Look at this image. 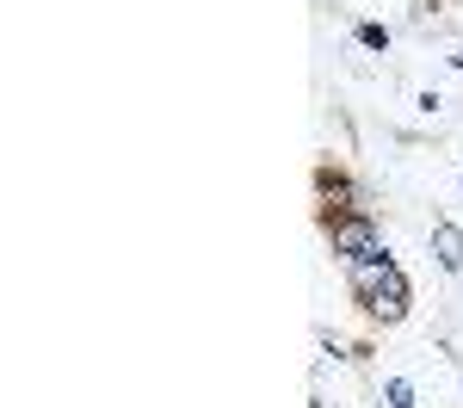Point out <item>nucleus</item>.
Listing matches in <instances>:
<instances>
[{"label": "nucleus", "mask_w": 463, "mask_h": 408, "mask_svg": "<svg viewBox=\"0 0 463 408\" xmlns=\"http://www.w3.org/2000/svg\"><path fill=\"white\" fill-rule=\"evenodd\" d=\"M346 285H353V297L377 322H402V316H408V279H402V266H395L390 254L353 260V266H346Z\"/></svg>", "instance_id": "f257e3e1"}, {"label": "nucleus", "mask_w": 463, "mask_h": 408, "mask_svg": "<svg viewBox=\"0 0 463 408\" xmlns=\"http://www.w3.org/2000/svg\"><path fill=\"white\" fill-rule=\"evenodd\" d=\"M327 242H334V254H340V266H353V260H377V254H390V248H383V235H377V223L364 217V211H334V217H327Z\"/></svg>", "instance_id": "f03ea898"}, {"label": "nucleus", "mask_w": 463, "mask_h": 408, "mask_svg": "<svg viewBox=\"0 0 463 408\" xmlns=\"http://www.w3.org/2000/svg\"><path fill=\"white\" fill-rule=\"evenodd\" d=\"M432 254L445 272H463V229L458 223H432Z\"/></svg>", "instance_id": "7ed1b4c3"}, {"label": "nucleus", "mask_w": 463, "mask_h": 408, "mask_svg": "<svg viewBox=\"0 0 463 408\" xmlns=\"http://www.w3.org/2000/svg\"><path fill=\"white\" fill-rule=\"evenodd\" d=\"M321 198H327L334 211H364V204H358V185L346 180V174H321Z\"/></svg>", "instance_id": "20e7f679"}, {"label": "nucleus", "mask_w": 463, "mask_h": 408, "mask_svg": "<svg viewBox=\"0 0 463 408\" xmlns=\"http://www.w3.org/2000/svg\"><path fill=\"white\" fill-rule=\"evenodd\" d=\"M358 43H364V50H390V32H383V25H358Z\"/></svg>", "instance_id": "39448f33"}, {"label": "nucleus", "mask_w": 463, "mask_h": 408, "mask_svg": "<svg viewBox=\"0 0 463 408\" xmlns=\"http://www.w3.org/2000/svg\"><path fill=\"white\" fill-rule=\"evenodd\" d=\"M383 396H390V408H414V390H408L402 377H395V384H390V390H383Z\"/></svg>", "instance_id": "423d86ee"}]
</instances>
